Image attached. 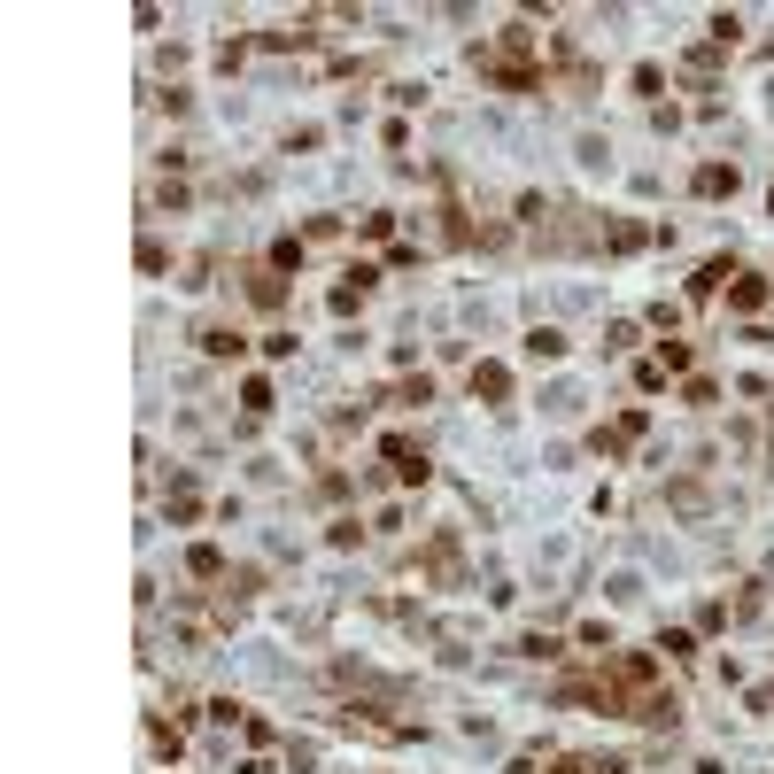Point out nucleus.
Masks as SVG:
<instances>
[{"label":"nucleus","mask_w":774,"mask_h":774,"mask_svg":"<svg viewBox=\"0 0 774 774\" xmlns=\"http://www.w3.org/2000/svg\"><path fill=\"white\" fill-rule=\"evenodd\" d=\"M728 186H736V171H720V163H713V171H697V194H728Z\"/></svg>","instance_id":"obj_1"}]
</instances>
